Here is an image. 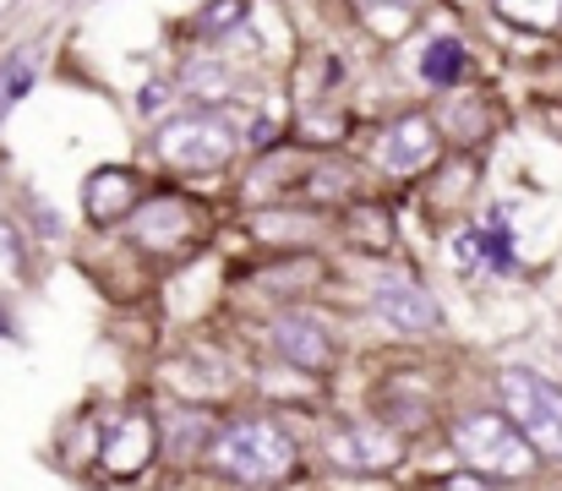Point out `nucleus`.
Instances as JSON below:
<instances>
[{
  "mask_svg": "<svg viewBox=\"0 0 562 491\" xmlns=\"http://www.w3.org/2000/svg\"><path fill=\"white\" fill-rule=\"evenodd\" d=\"M213 470L240 481V487H279L295 470V437L279 421H235L213 448Z\"/></svg>",
  "mask_w": 562,
  "mask_h": 491,
  "instance_id": "obj_1",
  "label": "nucleus"
},
{
  "mask_svg": "<svg viewBox=\"0 0 562 491\" xmlns=\"http://www.w3.org/2000/svg\"><path fill=\"white\" fill-rule=\"evenodd\" d=\"M453 448L464 454V465L475 470V476H497V481H525L530 470H536V448L525 443V432L508 421V415H497V410H481V415H464L459 426H453Z\"/></svg>",
  "mask_w": 562,
  "mask_h": 491,
  "instance_id": "obj_2",
  "label": "nucleus"
},
{
  "mask_svg": "<svg viewBox=\"0 0 562 491\" xmlns=\"http://www.w3.org/2000/svg\"><path fill=\"white\" fill-rule=\"evenodd\" d=\"M503 399H508V421L525 432V443L547 459H562V388L525 371V366H508L503 371Z\"/></svg>",
  "mask_w": 562,
  "mask_h": 491,
  "instance_id": "obj_3",
  "label": "nucleus"
},
{
  "mask_svg": "<svg viewBox=\"0 0 562 491\" xmlns=\"http://www.w3.org/2000/svg\"><path fill=\"white\" fill-rule=\"evenodd\" d=\"M154 143H159V159L170 169H181V175H213V169H224L235 159V132L218 115H207V110L170 115Z\"/></svg>",
  "mask_w": 562,
  "mask_h": 491,
  "instance_id": "obj_4",
  "label": "nucleus"
},
{
  "mask_svg": "<svg viewBox=\"0 0 562 491\" xmlns=\"http://www.w3.org/2000/svg\"><path fill=\"white\" fill-rule=\"evenodd\" d=\"M372 301H376V317H387V323L404 327V333H431V327L442 323V312H437L431 290H426V284H415L404 268H376Z\"/></svg>",
  "mask_w": 562,
  "mask_h": 491,
  "instance_id": "obj_5",
  "label": "nucleus"
},
{
  "mask_svg": "<svg viewBox=\"0 0 562 491\" xmlns=\"http://www.w3.org/2000/svg\"><path fill=\"white\" fill-rule=\"evenodd\" d=\"M437 154H442V137H437V126L426 115H398L376 137V164L387 175H420V169L437 164Z\"/></svg>",
  "mask_w": 562,
  "mask_h": 491,
  "instance_id": "obj_6",
  "label": "nucleus"
},
{
  "mask_svg": "<svg viewBox=\"0 0 562 491\" xmlns=\"http://www.w3.org/2000/svg\"><path fill=\"white\" fill-rule=\"evenodd\" d=\"M328 459H334L339 470H393V465L404 459V443H398L387 426L361 421V426L328 432Z\"/></svg>",
  "mask_w": 562,
  "mask_h": 491,
  "instance_id": "obj_7",
  "label": "nucleus"
},
{
  "mask_svg": "<svg viewBox=\"0 0 562 491\" xmlns=\"http://www.w3.org/2000/svg\"><path fill=\"white\" fill-rule=\"evenodd\" d=\"M137 202H143V180H137L132 169H121V164L93 169L88 186H82V208H88L93 224H115V219H126Z\"/></svg>",
  "mask_w": 562,
  "mask_h": 491,
  "instance_id": "obj_8",
  "label": "nucleus"
},
{
  "mask_svg": "<svg viewBox=\"0 0 562 491\" xmlns=\"http://www.w3.org/2000/svg\"><path fill=\"white\" fill-rule=\"evenodd\" d=\"M159 454V437H154V421L143 410H126L121 426H110V443H104V465L115 476H137L148 459Z\"/></svg>",
  "mask_w": 562,
  "mask_h": 491,
  "instance_id": "obj_9",
  "label": "nucleus"
},
{
  "mask_svg": "<svg viewBox=\"0 0 562 491\" xmlns=\"http://www.w3.org/2000/svg\"><path fill=\"white\" fill-rule=\"evenodd\" d=\"M273 349L301 371H328V360H334V338L312 317H279L273 323Z\"/></svg>",
  "mask_w": 562,
  "mask_h": 491,
  "instance_id": "obj_10",
  "label": "nucleus"
},
{
  "mask_svg": "<svg viewBox=\"0 0 562 491\" xmlns=\"http://www.w3.org/2000/svg\"><path fill=\"white\" fill-rule=\"evenodd\" d=\"M191 235H196V208H187L181 197L154 202V208L143 213V224H137V241H143L148 252H176V246H187Z\"/></svg>",
  "mask_w": 562,
  "mask_h": 491,
  "instance_id": "obj_11",
  "label": "nucleus"
},
{
  "mask_svg": "<svg viewBox=\"0 0 562 491\" xmlns=\"http://www.w3.org/2000/svg\"><path fill=\"white\" fill-rule=\"evenodd\" d=\"M497 11L508 22H519V27H536V33L562 22V0H497Z\"/></svg>",
  "mask_w": 562,
  "mask_h": 491,
  "instance_id": "obj_12",
  "label": "nucleus"
},
{
  "mask_svg": "<svg viewBox=\"0 0 562 491\" xmlns=\"http://www.w3.org/2000/svg\"><path fill=\"white\" fill-rule=\"evenodd\" d=\"M464 71V49L453 44V38H437L426 55H420V77H431V82H453Z\"/></svg>",
  "mask_w": 562,
  "mask_h": 491,
  "instance_id": "obj_13",
  "label": "nucleus"
},
{
  "mask_svg": "<svg viewBox=\"0 0 562 491\" xmlns=\"http://www.w3.org/2000/svg\"><path fill=\"white\" fill-rule=\"evenodd\" d=\"M350 241H356V246H367V252L387 246V241H393L387 213H382V208H356V219H350Z\"/></svg>",
  "mask_w": 562,
  "mask_h": 491,
  "instance_id": "obj_14",
  "label": "nucleus"
},
{
  "mask_svg": "<svg viewBox=\"0 0 562 491\" xmlns=\"http://www.w3.org/2000/svg\"><path fill=\"white\" fill-rule=\"evenodd\" d=\"M235 22H246V0H213V5H202V16H196V27H202L207 38L229 33Z\"/></svg>",
  "mask_w": 562,
  "mask_h": 491,
  "instance_id": "obj_15",
  "label": "nucleus"
},
{
  "mask_svg": "<svg viewBox=\"0 0 562 491\" xmlns=\"http://www.w3.org/2000/svg\"><path fill=\"white\" fill-rule=\"evenodd\" d=\"M187 82H191V93H224L229 77H224V66H213V60L202 66V60H196V66L187 71Z\"/></svg>",
  "mask_w": 562,
  "mask_h": 491,
  "instance_id": "obj_16",
  "label": "nucleus"
},
{
  "mask_svg": "<svg viewBox=\"0 0 562 491\" xmlns=\"http://www.w3.org/2000/svg\"><path fill=\"white\" fill-rule=\"evenodd\" d=\"M0 274H22V246H16V235L5 230V219H0Z\"/></svg>",
  "mask_w": 562,
  "mask_h": 491,
  "instance_id": "obj_17",
  "label": "nucleus"
},
{
  "mask_svg": "<svg viewBox=\"0 0 562 491\" xmlns=\"http://www.w3.org/2000/svg\"><path fill=\"white\" fill-rule=\"evenodd\" d=\"M453 257H459V268H475L481 263V235L470 230V235H453Z\"/></svg>",
  "mask_w": 562,
  "mask_h": 491,
  "instance_id": "obj_18",
  "label": "nucleus"
},
{
  "mask_svg": "<svg viewBox=\"0 0 562 491\" xmlns=\"http://www.w3.org/2000/svg\"><path fill=\"white\" fill-rule=\"evenodd\" d=\"M442 491H497V481H486V476H475V470H459V476H448Z\"/></svg>",
  "mask_w": 562,
  "mask_h": 491,
  "instance_id": "obj_19",
  "label": "nucleus"
},
{
  "mask_svg": "<svg viewBox=\"0 0 562 491\" xmlns=\"http://www.w3.org/2000/svg\"><path fill=\"white\" fill-rule=\"evenodd\" d=\"M170 93H176V88H170V82H148V88H143V99H137V104H143V110H148V115H154V110H159V104H165V99H170Z\"/></svg>",
  "mask_w": 562,
  "mask_h": 491,
  "instance_id": "obj_20",
  "label": "nucleus"
},
{
  "mask_svg": "<svg viewBox=\"0 0 562 491\" xmlns=\"http://www.w3.org/2000/svg\"><path fill=\"white\" fill-rule=\"evenodd\" d=\"M367 5H409V0H367Z\"/></svg>",
  "mask_w": 562,
  "mask_h": 491,
  "instance_id": "obj_21",
  "label": "nucleus"
}]
</instances>
